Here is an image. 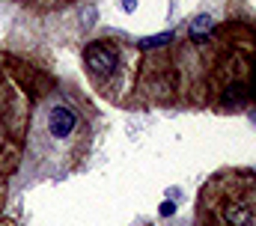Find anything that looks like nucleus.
Instances as JSON below:
<instances>
[{
	"mask_svg": "<svg viewBox=\"0 0 256 226\" xmlns=\"http://www.w3.org/2000/svg\"><path fill=\"white\" fill-rule=\"evenodd\" d=\"M92 134V108L80 96L57 84L39 90L24 137L21 178L27 184L66 178L90 158Z\"/></svg>",
	"mask_w": 256,
	"mask_h": 226,
	"instance_id": "f257e3e1",
	"label": "nucleus"
},
{
	"mask_svg": "<svg viewBox=\"0 0 256 226\" xmlns=\"http://www.w3.org/2000/svg\"><path fill=\"white\" fill-rule=\"evenodd\" d=\"M194 226H256V170L212 172L196 190Z\"/></svg>",
	"mask_w": 256,
	"mask_h": 226,
	"instance_id": "f03ea898",
	"label": "nucleus"
},
{
	"mask_svg": "<svg viewBox=\"0 0 256 226\" xmlns=\"http://www.w3.org/2000/svg\"><path fill=\"white\" fill-rule=\"evenodd\" d=\"M140 60H143V51L134 42L114 33L92 36L80 48V62L90 86L114 104H128V96L137 84Z\"/></svg>",
	"mask_w": 256,
	"mask_h": 226,
	"instance_id": "7ed1b4c3",
	"label": "nucleus"
},
{
	"mask_svg": "<svg viewBox=\"0 0 256 226\" xmlns=\"http://www.w3.org/2000/svg\"><path fill=\"white\" fill-rule=\"evenodd\" d=\"M36 96L39 92L24 78L21 62L0 54V172L6 178L18 176L21 170L24 137H27Z\"/></svg>",
	"mask_w": 256,
	"mask_h": 226,
	"instance_id": "20e7f679",
	"label": "nucleus"
},
{
	"mask_svg": "<svg viewBox=\"0 0 256 226\" xmlns=\"http://www.w3.org/2000/svg\"><path fill=\"white\" fill-rule=\"evenodd\" d=\"M12 3H21V6H27L33 12H54V9H66V6H72L78 0H12Z\"/></svg>",
	"mask_w": 256,
	"mask_h": 226,
	"instance_id": "39448f33",
	"label": "nucleus"
},
{
	"mask_svg": "<svg viewBox=\"0 0 256 226\" xmlns=\"http://www.w3.org/2000/svg\"><path fill=\"white\" fill-rule=\"evenodd\" d=\"M6 194H9V178L0 172V212H3V206H6Z\"/></svg>",
	"mask_w": 256,
	"mask_h": 226,
	"instance_id": "423d86ee",
	"label": "nucleus"
},
{
	"mask_svg": "<svg viewBox=\"0 0 256 226\" xmlns=\"http://www.w3.org/2000/svg\"><path fill=\"white\" fill-rule=\"evenodd\" d=\"M0 226H9V224H6V220H0Z\"/></svg>",
	"mask_w": 256,
	"mask_h": 226,
	"instance_id": "0eeeda50",
	"label": "nucleus"
}]
</instances>
